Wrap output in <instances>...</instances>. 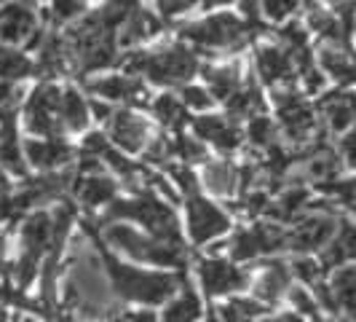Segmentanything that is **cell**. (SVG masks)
Segmentation results:
<instances>
[{
  "mask_svg": "<svg viewBox=\"0 0 356 322\" xmlns=\"http://www.w3.org/2000/svg\"><path fill=\"white\" fill-rule=\"evenodd\" d=\"M140 220L145 229L153 233L161 245H172L179 247V229H177V215L172 213L156 194H143L140 199H113L110 210H107V220Z\"/></svg>",
  "mask_w": 356,
  "mask_h": 322,
  "instance_id": "1",
  "label": "cell"
},
{
  "mask_svg": "<svg viewBox=\"0 0 356 322\" xmlns=\"http://www.w3.org/2000/svg\"><path fill=\"white\" fill-rule=\"evenodd\" d=\"M56 118L67 126V129H75V132L78 129H86V124H89V105H86V100L72 89V86L62 91V102H59Z\"/></svg>",
  "mask_w": 356,
  "mask_h": 322,
  "instance_id": "16",
  "label": "cell"
},
{
  "mask_svg": "<svg viewBox=\"0 0 356 322\" xmlns=\"http://www.w3.org/2000/svg\"><path fill=\"white\" fill-rule=\"evenodd\" d=\"M193 126H196V135L201 137V140H209V143H212L214 137L228 126V121L220 118V116H204V118H198Z\"/></svg>",
  "mask_w": 356,
  "mask_h": 322,
  "instance_id": "38",
  "label": "cell"
},
{
  "mask_svg": "<svg viewBox=\"0 0 356 322\" xmlns=\"http://www.w3.org/2000/svg\"><path fill=\"white\" fill-rule=\"evenodd\" d=\"M33 72V62L19 52L0 49V78H24Z\"/></svg>",
  "mask_w": 356,
  "mask_h": 322,
  "instance_id": "30",
  "label": "cell"
},
{
  "mask_svg": "<svg viewBox=\"0 0 356 322\" xmlns=\"http://www.w3.org/2000/svg\"><path fill=\"white\" fill-rule=\"evenodd\" d=\"M279 116H282V124L292 140H303L314 129V110L292 91L279 97Z\"/></svg>",
  "mask_w": 356,
  "mask_h": 322,
  "instance_id": "9",
  "label": "cell"
},
{
  "mask_svg": "<svg viewBox=\"0 0 356 322\" xmlns=\"http://www.w3.org/2000/svg\"><path fill=\"white\" fill-rule=\"evenodd\" d=\"M169 175L177 180V185L188 194V197L193 199L198 194V183H196V175L191 172V169H185V167H169Z\"/></svg>",
  "mask_w": 356,
  "mask_h": 322,
  "instance_id": "43",
  "label": "cell"
},
{
  "mask_svg": "<svg viewBox=\"0 0 356 322\" xmlns=\"http://www.w3.org/2000/svg\"><path fill=\"white\" fill-rule=\"evenodd\" d=\"M324 110H327V124H330L332 132H346L354 121V100H351V94L335 91L332 97L324 100Z\"/></svg>",
  "mask_w": 356,
  "mask_h": 322,
  "instance_id": "18",
  "label": "cell"
},
{
  "mask_svg": "<svg viewBox=\"0 0 356 322\" xmlns=\"http://www.w3.org/2000/svg\"><path fill=\"white\" fill-rule=\"evenodd\" d=\"M279 38H282L286 46L292 49V54L303 52L305 40H308L305 30H300V24H295V22H292V24H286V27H282V30H279Z\"/></svg>",
  "mask_w": 356,
  "mask_h": 322,
  "instance_id": "39",
  "label": "cell"
},
{
  "mask_svg": "<svg viewBox=\"0 0 356 322\" xmlns=\"http://www.w3.org/2000/svg\"><path fill=\"white\" fill-rule=\"evenodd\" d=\"M286 285H289V268H286L284 263H270V271H268L266 277L257 282L254 293H257V298H260V301L273 304V301L284 293Z\"/></svg>",
  "mask_w": 356,
  "mask_h": 322,
  "instance_id": "22",
  "label": "cell"
},
{
  "mask_svg": "<svg viewBox=\"0 0 356 322\" xmlns=\"http://www.w3.org/2000/svg\"><path fill=\"white\" fill-rule=\"evenodd\" d=\"M172 153H177L182 161H204L207 159L204 145L196 143V140H191V137H182V135L172 143Z\"/></svg>",
  "mask_w": 356,
  "mask_h": 322,
  "instance_id": "35",
  "label": "cell"
},
{
  "mask_svg": "<svg viewBox=\"0 0 356 322\" xmlns=\"http://www.w3.org/2000/svg\"><path fill=\"white\" fill-rule=\"evenodd\" d=\"M83 3L78 0H62V3H54L51 6V19L54 22H67V19H75L83 14Z\"/></svg>",
  "mask_w": 356,
  "mask_h": 322,
  "instance_id": "40",
  "label": "cell"
},
{
  "mask_svg": "<svg viewBox=\"0 0 356 322\" xmlns=\"http://www.w3.org/2000/svg\"><path fill=\"white\" fill-rule=\"evenodd\" d=\"M204 180H207L209 191L220 194V197H228L238 185V169L233 167L231 161H214V164H207Z\"/></svg>",
  "mask_w": 356,
  "mask_h": 322,
  "instance_id": "17",
  "label": "cell"
},
{
  "mask_svg": "<svg viewBox=\"0 0 356 322\" xmlns=\"http://www.w3.org/2000/svg\"><path fill=\"white\" fill-rule=\"evenodd\" d=\"M247 135H250V140L254 145H260V148H270V145H273V135H276V129H273V124H270V118H266V116H254V118L250 121Z\"/></svg>",
  "mask_w": 356,
  "mask_h": 322,
  "instance_id": "33",
  "label": "cell"
},
{
  "mask_svg": "<svg viewBox=\"0 0 356 322\" xmlns=\"http://www.w3.org/2000/svg\"><path fill=\"white\" fill-rule=\"evenodd\" d=\"M188 220H191V236L196 245H204L214 236L228 231V217L222 210H217L212 201L193 197L188 201Z\"/></svg>",
  "mask_w": 356,
  "mask_h": 322,
  "instance_id": "7",
  "label": "cell"
},
{
  "mask_svg": "<svg viewBox=\"0 0 356 322\" xmlns=\"http://www.w3.org/2000/svg\"><path fill=\"white\" fill-rule=\"evenodd\" d=\"M6 191H8V183H6V178H3V172H0V199H3V197H8Z\"/></svg>",
  "mask_w": 356,
  "mask_h": 322,
  "instance_id": "57",
  "label": "cell"
},
{
  "mask_svg": "<svg viewBox=\"0 0 356 322\" xmlns=\"http://www.w3.org/2000/svg\"><path fill=\"white\" fill-rule=\"evenodd\" d=\"M91 113H94L97 118H102V121L113 116V110H110V105H107V102H99V100H94V102H91Z\"/></svg>",
  "mask_w": 356,
  "mask_h": 322,
  "instance_id": "52",
  "label": "cell"
},
{
  "mask_svg": "<svg viewBox=\"0 0 356 322\" xmlns=\"http://www.w3.org/2000/svg\"><path fill=\"white\" fill-rule=\"evenodd\" d=\"M292 304L298 306L300 312H305V314H316V301H314L305 290H300V287L292 290Z\"/></svg>",
  "mask_w": 356,
  "mask_h": 322,
  "instance_id": "48",
  "label": "cell"
},
{
  "mask_svg": "<svg viewBox=\"0 0 356 322\" xmlns=\"http://www.w3.org/2000/svg\"><path fill=\"white\" fill-rule=\"evenodd\" d=\"M65 43L59 38L49 36L46 43H40V62H38V75H59L65 70Z\"/></svg>",
  "mask_w": 356,
  "mask_h": 322,
  "instance_id": "25",
  "label": "cell"
},
{
  "mask_svg": "<svg viewBox=\"0 0 356 322\" xmlns=\"http://www.w3.org/2000/svg\"><path fill=\"white\" fill-rule=\"evenodd\" d=\"M182 102H185V105H191V107H196V110H207L214 100L209 97V91H207V89H198V86H185V89H182Z\"/></svg>",
  "mask_w": 356,
  "mask_h": 322,
  "instance_id": "44",
  "label": "cell"
},
{
  "mask_svg": "<svg viewBox=\"0 0 356 322\" xmlns=\"http://www.w3.org/2000/svg\"><path fill=\"white\" fill-rule=\"evenodd\" d=\"M231 255L236 258V261H250V258H254V255H260L254 233L252 231L236 233V236H233V242H231Z\"/></svg>",
  "mask_w": 356,
  "mask_h": 322,
  "instance_id": "34",
  "label": "cell"
},
{
  "mask_svg": "<svg viewBox=\"0 0 356 322\" xmlns=\"http://www.w3.org/2000/svg\"><path fill=\"white\" fill-rule=\"evenodd\" d=\"M159 8H161V14H163V17H175V14L188 11V8H191V3H188V0H175V3H172V0H166V3H161Z\"/></svg>",
  "mask_w": 356,
  "mask_h": 322,
  "instance_id": "50",
  "label": "cell"
},
{
  "mask_svg": "<svg viewBox=\"0 0 356 322\" xmlns=\"http://www.w3.org/2000/svg\"><path fill=\"white\" fill-rule=\"evenodd\" d=\"M201 282L209 296H220V293H231V290L244 287L247 277L225 261H201Z\"/></svg>",
  "mask_w": 356,
  "mask_h": 322,
  "instance_id": "11",
  "label": "cell"
},
{
  "mask_svg": "<svg viewBox=\"0 0 356 322\" xmlns=\"http://www.w3.org/2000/svg\"><path fill=\"white\" fill-rule=\"evenodd\" d=\"M35 30V14L27 6H6L0 11V43H22Z\"/></svg>",
  "mask_w": 356,
  "mask_h": 322,
  "instance_id": "12",
  "label": "cell"
},
{
  "mask_svg": "<svg viewBox=\"0 0 356 322\" xmlns=\"http://www.w3.org/2000/svg\"><path fill=\"white\" fill-rule=\"evenodd\" d=\"M198 317H201V301H198L196 293L188 287V279H185V293L175 304L166 306L163 322H196Z\"/></svg>",
  "mask_w": 356,
  "mask_h": 322,
  "instance_id": "21",
  "label": "cell"
},
{
  "mask_svg": "<svg viewBox=\"0 0 356 322\" xmlns=\"http://www.w3.org/2000/svg\"><path fill=\"white\" fill-rule=\"evenodd\" d=\"M222 153H231V151H236L238 145H241V132H238V126H233V124H228L217 137L212 140Z\"/></svg>",
  "mask_w": 356,
  "mask_h": 322,
  "instance_id": "42",
  "label": "cell"
},
{
  "mask_svg": "<svg viewBox=\"0 0 356 322\" xmlns=\"http://www.w3.org/2000/svg\"><path fill=\"white\" fill-rule=\"evenodd\" d=\"M351 255L346 252V247L340 245L338 239H332L330 245H324V252H321V271H330V268H338L343 261H348Z\"/></svg>",
  "mask_w": 356,
  "mask_h": 322,
  "instance_id": "36",
  "label": "cell"
},
{
  "mask_svg": "<svg viewBox=\"0 0 356 322\" xmlns=\"http://www.w3.org/2000/svg\"><path fill=\"white\" fill-rule=\"evenodd\" d=\"M107 242L126 250L129 255L140 258V261H150L156 266H185V252L182 247H172V245H161L153 239H145L140 231H134L131 226L115 223L107 229Z\"/></svg>",
  "mask_w": 356,
  "mask_h": 322,
  "instance_id": "3",
  "label": "cell"
},
{
  "mask_svg": "<svg viewBox=\"0 0 356 322\" xmlns=\"http://www.w3.org/2000/svg\"><path fill=\"white\" fill-rule=\"evenodd\" d=\"M305 204H308V191L300 188V185H295V188H286L276 204H268L266 213L270 217H276V220H289L292 215L300 213Z\"/></svg>",
  "mask_w": 356,
  "mask_h": 322,
  "instance_id": "24",
  "label": "cell"
},
{
  "mask_svg": "<svg viewBox=\"0 0 356 322\" xmlns=\"http://www.w3.org/2000/svg\"><path fill=\"white\" fill-rule=\"evenodd\" d=\"M129 322H159L150 312H140V314H131L129 317Z\"/></svg>",
  "mask_w": 356,
  "mask_h": 322,
  "instance_id": "55",
  "label": "cell"
},
{
  "mask_svg": "<svg viewBox=\"0 0 356 322\" xmlns=\"http://www.w3.org/2000/svg\"><path fill=\"white\" fill-rule=\"evenodd\" d=\"M179 36L185 40H193L196 46H209V49H236L241 46L250 30L247 24H241L231 14H220V17H209L207 22H196L179 30Z\"/></svg>",
  "mask_w": 356,
  "mask_h": 322,
  "instance_id": "4",
  "label": "cell"
},
{
  "mask_svg": "<svg viewBox=\"0 0 356 322\" xmlns=\"http://www.w3.org/2000/svg\"><path fill=\"white\" fill-rule=\"evenodd\" d=\"M257 70L266 84H276L282 78H292V56L276 46H263L257 52Z\"/></svg>",
  "mask_w": 356,
  "mask_h": 322,
  "instance_id": "15",
  "label": "cell"
},
{
  "mask_svg": "<svg viewBox=\"0 0 356 322\" xmlns=\"http://www.w3.org/2000/svg\"><path fill=\"white\" fill-rule=\"evenodd\" d=\"M321 65H324V70L332 72V75H335V78H340L343 84H351V81H354L351 54L335 52V49H324V52H321Z\"/></svg>",
  "mask_w": 356,
  "mask_h": 322,
  "instance_id": "28",
  "label": "cell"
},
{
  "mask_svg": "<svg viewBox=\"0 0 356 322\" xmlns=\"http://www.w3.org/2000/svg\"><path fill=\"white\" fill-rule=\"evenodd\" d=\"M292 271H295V274H298L303 282H308V285L319 282V277H321L319 263H314L311 258H298V261H292Z\"/></svg>",
  "mask_w": 356,
  "mask_h": 322,
  "instance_id": "41",
  "label": "cell"
},
{
  "mask_svg": "<svg viewBox=\"0 0 356 322\" xmlns=\"http://www.w3.org/2000/svg\"><path fill=\"white\" fill-rule=\"evenodd\" d=\"M24 153H27V159L33 161L38 169L62 167L72 156L70 145H65L62 140H27L24 143Z\"/></svg>",
  "mask_w": 356,
  "mask_h": 322,
  "instance_id": "13",
  "label": "cell"
},
{
  "mask_svg": "<svg viewBox=\"0 0 356 322\" xmlns=\"http://www.w3.org/2000/svg\"><path fill=\"white\" fill-rule=\"evenodd\" d=\"M0 167H6L8 172H14L19 178L27 175V164H24V156L19 151L17 137H3V143H0Z\"/></svg>",
  "mask_w": 356,
  "mask_h": 322,
  "instance_id": "31",
  "label": "cell"
},
{
  "mask_svg": "<svg viewBox=\"0 0 356 322\" xmlns=\"http://www.w3.org/2000/svg\"><path fill=\"white\" fill-rule=\"evenodd\" d=\"M110 135H113L118 148H124L129 153H137V151H143L145 137H147V124L140 116H134L131 110H121V113H113Z\"/></svg>",
  "mask_w": 356,
  "mask_h": 322,
  "instance_id": "10",
  "label": "cell"
},
{
  "mask_svg": "<svg viewBox=\"0 0 356 322\" xmlns=\"http://www.w3.org/2000/svg\"><path fill=\"white\" fill-rule=\"evenodd\" d=\"M354 140H356V135H348L346 143H343V153H346V161H348V164H354Z\"/></svg>",
  "mask_w": 356,
  "mask_h": 322,
  "instance_id": "54",
  "label": "cell"
},
{
  "mask_svg": "<svg viewBox=\"0 0 356 322\" xmlns=\"http://www.w3.org/2000/svg\"><path fill=\"white\" fill-rule=\"evenodd\" d=\"M321 191H327V194H332V197L343 201L348 210L354 207V180H335V183H321L319 185Z\"/></svg>",
  "mask_w": 356,
  "mask_h": 322,
  "instance_id": "37",
  "label": "cell"
},
{
  "mask_svg": "<svg viewBox=\"0 0 356 322\" xmlns=\"http://www.w3.org/2000/svg\"><path fill=\"white\" fill-rule=\"evenodd\" d=\"M11 100H14V89H11L8 84H0V110L8 105Z\"/></svg>",
  "mask_w": 356,
  "mask_h": 322,
  "instance_id": "53",
  "label": "cell"
},
{
  "mask_svg": "<svg viewBox=\"0 0 356 322\" xmlns=\"http://www.w3.org/2000/svg\"><path fill=\"white\" fill-rule=\"evenodd\" d=\"M254 239H257V250L260 252H276L286 247V233L276 226V223H260L252 229Z\"/></svg>",
  "mask_w": 356,
  "mask_h": 322,
  "instance_id": "29",
  "label": "cell"
},
{
  "mask_svg": "<svg viewBox=\"0 0 356 322\" xmlns=\"http://www.w3.org/2000/svg\"><path fill=\"white\" fill-rule=\"evenodd\" d=\"M198 70V59L191 49L182 46H172L166 52L147 54V78L159 86H172V84H182L188 81L193 72Z\"/></svg>",
  "mask_w": 356,
  "mask_h": 322,
  "instance_id": "5",
  "label": "cell"
},
{
  "mask_svg": "<svg viewBox=\"0 0 356 322\" xmlns=\"http://www.w3.org/2000/svg\"><path fill=\"white\" fill-rule=\"evenodd\" d=\"M0 322H8V317H6V312L0 309Z\"/></svg>",
  "mask_w": 356,
  "mask_h": 322,
  "instance_id": "58",
  "label": "cell"
},
{
  "mask_svg": "<svg viewBox=\"0 0 356 322\" xmlns=\"http://www.w3.org/2000/svg\"><path fill=\"white\" fill-rule=\"evenodd\" d=\"M75 188L81 191V201H83L86 207L110 204V201L115 199V183H113L110 178H99V175L83 180V183H78Z\"/></svg>",
  "mask_w": 356,
  "mask_h": 322,
  "instance_id": "20",
  "label": "cell"
},
{
  "mask_svg": "<svg viewBox=\"0 0 356 322\" xmlns=\"http://www.w3.org/2000/svg\"><path fill=\"white\" fill-rule=\"evenodd\" d=\"M225 102H228V113H231L233 118H250V116L260 113V110L266 107V100H263V94H260L257 86L238 89L233 97H228Z\"/></svg>",
  "mask_w": 356,
  "mask_h": 322,
  "instance_id": "23",
  "label": "cell"
},
{
  "mask_svg": "<svg viewBox=\"0 0 356 322\" xmlns=\"http://www.w3.org/2000/svg\"><path fill=\"white\" fill-rule=\"evenodd\" d=\"M311 27H314V30H319L324 38L335 40V43L343 38V30H340V24L335 22V17H332V14H327V11H321V8H314V11H311Z\"/></svg>",
  "mask_w": 356,
  "mask_h": 322,
  "instance_id": "32",
  "label": "cell"
},
{
  "mask_svg": "<svg viewBox=\"0 0 356 322\" xmlns=\"http://www.w3.org/2000/svg\"><path fill=\"white\" fill-rule=\"evenodd\" d=\"M107 148V137L105 135H99V132H94V135H89L86 137V143H83V156H91V159H99L102 153H105Z\"/></svg>",
  "mask_w": 356,
  "mask_h": 322,
  "instance_id": "45",
  "label": "cell"
},
{
  "mask_svg": "<svg viewBox=\"0 0 356 322\" xmlns=\"http://www.w3.org/2000/svg\"><path fill=\"white\" fill-rule=\"evenodd\" d=\"M22 242H24V255L38 261L43 250H49V242H51V217L46 213L33 215L22 229Z\"/></svg>",
  "mask_w": 356,
  "mask_h": 322,
  "instance_id": "14",
  "label": "cell"
},
{
  "mask_svg": "<svg viewBox=\"0 0 356 322\" xmlns=\"http://www.w3.org/2000/svg\"><path fill=\"white\" fill-rule=\"evenodd\" d=\"M332 236H335V220L314 215V217L303 220L292 233H286V247H292L298 252H311L330 245Z\"/></svg>",
  "mask_w": 356,
  "mask_h": 322,
  "instance_id": "8",
  "label": "cell"
},
{
  "mask_svg": "<svg viewBox=\"0 0 356 322\" xmlns=\"http://www.w3.org/2000/svg\"><path fill=\"white\" fill-rule=\"evenodd\" d=\"M303 75H305V89H308V94H316V91L324 86V78H321L314 68H311V70H305Z\"/></svg>",
  "mask_w": 356,
  "mask_h": 322,
  "instance_id": "51",
  "label": "cell"
},
{
  "mask_svg": "<svg viewBox=\"0 0 356 322\" xmlns=\"http://www.w3.org/2000/svg\"><path fill=\"white\" fill-rule=\"evenodd\" d=\"M204 78L209 81V94H214L212 100H228L238 91V68L231 65V68H204Z\"/></svg>",
  "mask_w": 356,
  "mask_h": 322,
  "instance_id": "19",
  "label": "cell"
},
{
  "mask_svg": "<svg viewBox=\"0 0 356 322\" xmlns=\"http://www.w3.org/2000/svg\"><path fill=\"white\" fill-rule=\"evenodd\" d=\"M153 110H156V116H159V121L163 126H179L188 121V113H185V107L179 102L177 97H172V94H161L159 100L153 102Z\"/></svg>",
  "mask_w": 356,
  "mask_h": 322,
  "instance_id": "27",
  "label": "cell"
},
{
  "mask_svg": "<svg viewBox=\"0 0 356 322\" xmlns=\"http://www.w3.org/2000/svg\"><path fill=\"white\" fill-rule=\"evenodd\" d=\"M268 322H303L298 314H282V317H276V320H268Z\"/></svg>",
  "mask_w": 356,
  "mask_h": 322,
  "instance_id": "56",
  "label": "cell"
},
{
  "mask_svg": "<svg viewBox=\"0 0 356 322\" xmlns=\"http://www.w3.org/2000/svg\"><path fill=\"white\" fill-rule=\"evenodd\" d=\"M147 161H153V164H161V161L166 159V156H172V143H166L163 137H159L156 143L147 148Z\"/></svg>",
  "mask_w": 356,
  "mask_h": 322,
  "instance_id": "47",
  "label": "cell"
},
{
  "mask_svg": "<svg viewBox=\"0 0 356 322\" xmlns=\"http://www.w3.org/2000/svg\"><path fill=\"white\" fill-rule=\"evenodd\" d=\"M3 296H6V290H0V298H3Z\"/></svg>",
  "mask_w": 356,
  "mask_h": 322,
  "instance_id": "59",
  "label": "cell"
},
{
  "mask_svg": "<svg viewBox=\"0 0 356 322\" xmlns=\"http://www.w3.org/2000/svg\"><path fill=\"white\" fill-rule=\"evenodd\" d=\"M107 271L113 277V285L115 290L129 298V301H143V304H161L166 301L182 277H172V274H150V271H140V268H131L118 263L115 258H105Z\"/></svg>",
  "mask_w": 356,
  "mask_h": 322,
  "instance_id": "2",
  "label": "cell"
},
{
  "mask_svg": "<svg viewBox=\"0 0 356 322\" xmlns=\"http://www.w3.org/2000/svg\"><path fill=\"white\" fill-rule=\"evenodd\" d=\"M295 6H298V3H289V0H270V3H266V17L284 19L295 11Z\"/></svg>",
  "mask_w": 356,
  "mask_h": 322,
  "instance_id": "46",
  "label": "cell"
},
{
  "mask_svg": "<svg viewBox=\"0 0 356 322\" xmlns=\"http://www.w3.org/2000/svg\"><path fill=\"white\" fill-rule=\"evenodd\" d=\"M59 102H62V91L51 86V84H43L38 86L27 105H24V116H27V129L33 135H49L51 140H56V132H59Z\"/></svg>",
  "mask_w": 356,
  "mask_h": 322,
  "instance_id": "6",
  "label": "cell"
},
{
  "mask_svg": "<svg viewBox=\"0 0 356 322\" xmlns=\"http://www.w3.org/2000/svg\"><path fill=\"white\" fill-rule=\"evenodd\" d=\"M268 207V197L266 194H250V197H244V204H241V210L250 215H257V213H266Z\"/></svg>",
  "mask_w": 356,
  "mask_h": 322,
  "instance_id": "49",
  "label": "cell"
},
{
  "mask_svg": "<svg viewBox=\"0 0 356 322\" xmlns=\"http://www.w3.org/2000/svg\"><path fill=\"white\" fill-rule=\"evenodd\" d=\"M327 287H330L335 304L343 306V309L348 312V317H351V314H354V287H356L354 266H346V268H340V271H335L332 285H327Z\"/></svg>",
  "mask_w": 356,
  "mask_h": 322,
  "instance_id": "26",
  "label": "cell"
}]
</instances>
